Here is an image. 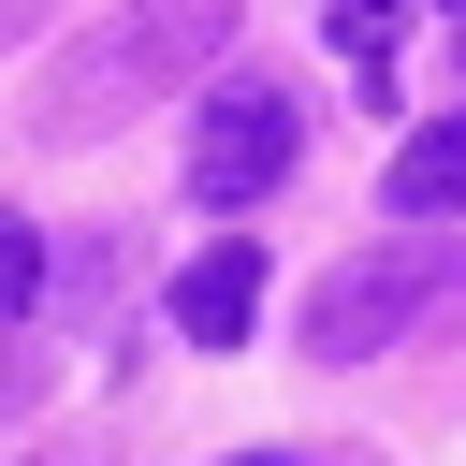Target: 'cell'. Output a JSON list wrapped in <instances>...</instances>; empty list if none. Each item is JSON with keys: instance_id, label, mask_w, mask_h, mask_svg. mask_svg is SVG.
<instances>
[{"instance_id": "3", "label": "cell", "mask_w": 466, "mask_h": 466, "mask_svg": "<svg viewBox=\"0 0 466 466\" xmlns=\"http://www.w3.org/2000/svg\"><path fill=\"white\" fill-rule=\"evenodd\" d=\"M306 160V116H291V87H262V73H233V87H204V116H189V204H262L277 175Z\"/></svg>"}, {"instance_id": "1", "label": "cell", "mask_w": 466, "mask_h": 466, "mask_svg": "<svg viewBox=\"0 0 466 466\" xmlns=\"http://www.w3.org/2000/svg\"><path fill=\"white\" fill-rule=\"evenodd\" d=\"M233 29H248V0H116V15H87L29 87V146H102L116 116L204 87L233 58Z\"/></svg>"}, {"instance_id": "10", "label": "cell", "mask_w": 466, "mask_h": 466, "mask_svg": "<svg viewBox=\"0 0 466 466\" xmlns=\"http://www.w3.org/2000/svg\"><path fill=\"white\" fill-rule=\"evenodd\" d=\"M451 58H466V29H451Z\"/></svg>"}, {"instance_id": "8", "label": "cell", "mask_w": 466, "mask_h": 466, "mask_svg": "<svg viewBox=\"0 0 466 466\" xmlns=\"http://www.w3.org/2000/svg\"><path fill=\"white\" fill-rule=\"evenodd\" d=\"M233 466H364V451H233Z\"/></svg>"}, {"instance_id": "5", "label": "cell", "mask_w": 466, "mask_h": 466, "mask_svg": "<svg viewBox=\"0 0 466 466\" xmlns=\"http://www.w3.org/2000/svg\"><path fill=\"white\" fill-rule=\"evenodd\" d=\"M379 204H393V218H466V116L408 131V146H393V175H379Z\"/></svg>"}, {"instance_id": "4", "label": "cell", "mask_w": 466, "mask_h": 466, "mask_svg": "<svg viewBox=\"0 0 466 466\" xmlns=\"http://www.w3.org/2000/svg\"><path fill=\"white\" fill-rule=\"evenodd\" d=\"M160 306H175V335H189V350H248V320H262V248H248V233H218L204 262H175V291H160Z\"/></svg>"}, {"instance_id": "9", "label": "cell", "mask_w": 466, "mask_h": 466, "mask_svg": "<svg viewBox=\"0 0 466 466\" xmlns=\"http://www.w3.org/2000/svg\"><path fill=\"white\" fill-rule=\"evenodd\" d=\"M29 466H87V451H29Z\"/></svg>"}, {"instance_id": "7", "label": "cell", "mask_w": 466, "mask_h": 466, "mask_svg": "<svg viewBox=\"0 0 466 466\" xmlns=\"http://www.w3.org/2000/svg\"><path fill=\"white\" fill-rule=\"evenodd\" d=\"M44 277H58V248H44V233L0 204V320H29V306H44Z\"/></svg>"}, {"instance_id": "2", "label": "cell", "mask_w": 466, "mask_h": 466, "mask_svg": "<svg viewBox=\"0 0 466 466\" xmlns=\"http://www.w3.org/2000/svg\"><path fill=\"white\" fill-rule=\"evenodd\" d=\"M422 335H466V233H437V218L350 248L306 291V350L320 364H379V350H422Z\"/></svg>"}, {"instance_id": "6", "label": "cell", "mask_w": 466, "mask_h": 466, "mask_svg": "<svg viewBox=\"0 0 466 466\" xmlns=\"http://www.w3.org/2000/svg\"><path fill=\"white\" fill-rule=\"evenodd\" d=\"M320 29H335V58H350L364 87H393V44H408V0H320Z\"/></svg>"}]
</instances>
